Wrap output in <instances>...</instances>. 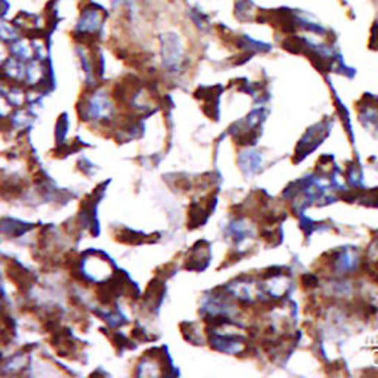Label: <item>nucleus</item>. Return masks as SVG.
<instances>
[{"label":"nucleus","mask_w":378,"mask_h":378,"mask_svg":"<svg viewBox=\"0 0 378 378\" xmlns=\"http://www.w3.org/2000/svg\"><path fill=\"white\" fill-rule=\"evenodd\" d=\"M106 19H108V10L101 3L83 0L79 5V14L71 31L73 39L77 43L94 44L101 39Z\"/></svg>","instance_id":"1"},{"label":"nucleus","mask_w":378,"mask_h":378,"mask_svg":"<svg viewBox=\"0 0 378 378\" xmlns=\"http://www.w3.org/2000/svg\"><path fill=\"white\" fill-rule=\"evenodd\" d=\"M160 59L164 71L170 74L179 73L186 61V44L179 31L169 30L158 35Z\"/></svg>","instance_id":"2"},{"label":"nucleus","mask_w":378,"mask_h":378,"mask_svg":"<svg viewBox=\"0 0 378 378\" xmlns=\"http://www.w3.org/2000/svg\"><path fill=\"white\" fill-rule=\"evenodd\" d=\"M9 46V55L17 59H21L24 63H30L34 59V46L33 39L30 35H21L17 40L12 42Z\"/></svg>","instance_id":"3"},{"label":"nucleus","mask_w":378,"mask_h":378,"mask_svg":"<svg viewBox=\"0 0 378 378\" xmlns=\"http://www.w3.org/2000/svg\"><path fill=\"white\" fill-rule=\"evenodd\" d=\"M188 18L191 19V22L194 24V27L198 31H208L211 28V26H213L207 12L201 9L199 6H195V5L188 8Z\"/></svg>","instance_id":"4"},{"label":"nucleus","mask_w":378,"mask_h":378,"mask_svg":"<svg viewBox=\"0 0 378 378\" xmlns=\"http://www.w3.org/2000/svg\"><path fill=\"white\" fill-rule=\"evenodd\" d=\"M22 33L17 27L14 21L8 19L6 17H0V40L5 42L6 44H10L18 38H21Z\"/></svg>","instance_id":"5"},{"label":"nucleus","mask_w":378,"mask_h":378,"mask_svg":"<svg viewBox=\"0 0 378 378\" xmlns=\"http://www.w3.org/2000/svg\"><path fill=\"white\" fill-rule=\"evenodd\" d=\"M113 12H132L133 0H108Z\"/></svg>","instance_id":"6"},{"label":"nucleus","mask_w":378,"mask_h":378,"mask_svg":"<svg viewBox=\"0 0 378 378\" xmlns=\"http://www.w3.org/2000/svg\"><path fill=\"white\" fill-rule=\"evenodd\" d=\"M8 58H9V46L5 42L0 40V68L3 67Z\"/></svg>","instance_id":"7"},{"label":"nucleus","mask_w":378,"mask_h":378,"mask_svg":"<svg viewBox=\"0 0 378 378\" xmlns=\"http://www.w3.org/2000/svg\"><path fill=\"white\" fill-rule=\"evenodd\" d=\"M139 2H140V3H148L149 0H139Z\"/></svg>","instance_id":"8"}]
</instances>
